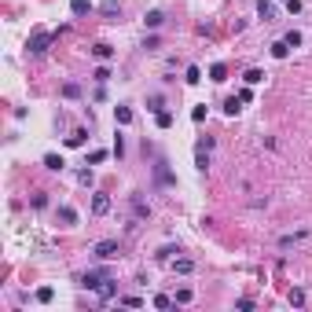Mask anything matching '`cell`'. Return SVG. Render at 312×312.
<instances>
[{
  "instance_id": "1",
  "label": "cell",
  "mask_w": 312,
  "mask_h": 312,
  "mask_svg": "<svg viewBox=\"0 0 312 312\" xmlns=\"http://www.w3.org/2000/svg\"><path fill=\"white\" fill-rule=\"evenodd\" d=\"M48 44H52V33H44V29H37V33L26 41V48H29V55H44V52H48Z\"/></svg>"
},
{
  "instance_id": "2",
  "label": "cell",
  "mask_w": 312,
  "mask_h": 312,
  "mask_svg": "<svg viewBox=\"0 0 312 312\" xmlns=\"http://www.w3.org/2000/svg\"><path fill=\"white\" fill-rule=\"evenodd\" d=\"M92 254H96L99 261H114V257L121 254V250H118V242H114V239H103V242H96V246H92Z\"/></svg>"
},
{
  "instance_id": "3",
  "label": "cell",
  "mask_w": 312,
  "mask_h": 312,
  "mask_svg": "<svg viewBox=\"0 0 312 312\" xmlns=\"http://www.w3.org/2000/svg\"><path fill=\"white\" fill-rule=\"evenodd\" d=\"M107 279H111V272H107V268H99V272H85V275H81V287H85V290H99Z\"/></svg>"
},
{
  "instance_id": "4",
  "label": "cell",
  "mask_w": 312,
  "mask_h": 312,
  "mask_svg": "<svg viewBox=\"0 0 312 312\" xmlns=\"http://www.w3.org/2000/svg\"><path fill=\"white\" fill-rule=\"evenodd\" d=\"M129 206H132V213L140 217V221H144V217H151V206H147L144 198H140V191H132V195H129Z\"/></svg>"
},
{
  "instance_id": "5",
  "label": "cell",
  "mask_w": 312,
  "mask_h": 312,
  "mask_svg": "<svg viewBox=\"0 0 312 312\" xmlns=\"http://www.w3.org/2000/svg\"><path fill=\"white\" fill-rule=\"evenodd\" d=\"M257 15H261V22H275V4L272 0H257Z\"/></svg>"
},
{
  "instance_id": "6",
  "label": "cell",
  "mask_w": 312,
  "mask_h": 312,
  "mask_svg": "<svg viewBox=\"0 0 312 312\" xmlns=\"http://www.w3.org/2000/svg\"><path fill=\"white\" fill-rule=\"evenodd\" d=\"M99 11H103L111 22H118V19H121V4H118V0H107V4H99Z\"/></svg>"
},
{
  "instance_id": "7",
  "label": "cell",
  "mask_w": 312,
  "mask_h": 312,
  "mask_svg": "<svg viewBox=\"0 0 312 312\" xmlns=\"http://www.w3.org/2000/svg\"><path fill=\"white\" fill-rule=\"evenodd\" d=\"M154 180H158V184H177V177L169 173V165H165V162L154 165Z\"/></svg>"
},
{
  "instance_id": "8",
  "label": "cell",
  "mask_w": 312,
  "mask_h": 312,
  "mask_svg": "<svg viewBox=\"0 0 312 312\" xmlns=\"http://www.w3.org/2000/svg\"><path fill=\"white\" fill-rule=\"evenodd\" d=\"M308 239V231H294V235H283L279 239V250H290V246H298V242H305Z\"/></svg>"
},
{
  "instance_id": "9",
  "label": "cell",
  "mask_w": 312,
  "mask_h": 312,
  "mask_svg": "<svg viewBox=\"0 0 312 312\" xmlns=\"http://www.w3.org/2000/svg\"><path fill=\"white\" fill-rule=\"evenodd\" d=\"M92 213H96V217L111 213V198H107V195H96V198H92Z\"/></svg>"
},
{
  "instance_id": "10",
  "label": "cell",
  "mask_w": 312,
  "mask_h": 312,
  "mask_svg": "<svg viewBox=\"0 0 312 312\" xmlns=\"http://www.w3.org/2000/svg\"><path fill=\"white\" fill-rule=\"evenodd\" d=\"M44 165H48L52 173H62V169H66V162H62V154H44Z\"/></svg>"
},
{
  "instance_id": "11",
  "label": "cell",
  "mask_w": 312,
  "mask_h": 312,
  "mask_svg": "<svg viewBox=\"0 0 312 312\" xmlns=\"http://www.w3.org/2000/svg\"><path fill=\"white\" fill-rule=\"evenodd\" d=\"M88 11H92V0H70V15L81 19V15H88Z\"/></svg>"
},
{
  "instance_id": "12",
  "label": "cell",
  "mask_w": 312,
  "mask_h": 312,
  "mask_svg": "<svg viewBox=\"0 0 312 312\" xmlns=\"http://www.w3.org/2000/svg\"><path fill=\"white\" fill-rule=\"evenodd\" d=\"M114 121H118V125H129V121H132V107H121V103H118V107H114Z\"/></svg>"
},
{
  "instance_id": "13",
  "label": "cell",
  "mask_w": 312,
  "mask_h": 312,
  "mask_svg": "<svg viewBox=\"0 0 312 312\" xmlns=\"http://www.w3.org/2000/svg\"><path fill=\"white\" fill-rule=\"evenodd\" d=\"M224 77H228V66H224V62H213V66H210V81H217V85H221Z\"/></svg>"
},
{
  "instance_id": "14",
  "label": "cell",
  "mask_w": 312,
  "mask_h": 312,
  "mask_svg": "<svg viewBox=\"0 0 312 312\" xmlns=\"http://www.w3.org/2000/svg\"><path fill=\"white\" fill-rule=\"evenodd\" d=\"M195 165H198V173H206V169H210V151L195 147Z\"/></svg>"
},
{
  "instance_id": "15",
  "label": "cell",
  "mask_w": 312,
  "mask_h": 312,
  "mask_svg": "<svg viewBox=\"0 0 312 312\" xmlns=\"http://www.w3.org/2000/svg\"><path fill=\"white\" fill-rule=\"evenodd\" d=\"M92 55H96L99 62H111V55H114V48H111V44H96V48H92Z\"/></svg>"
},
{
  "instance_id": "16",
  "label": "cell",
  "mask_w": 312,
  "mask_h": 312,
  "mask_svg": "<svg viewBox=\"0 0 312 312\" xmlns=\"http://www.w3.org/2000/svg\"><path fill=\"white\" fill-rule=\"evenodd\" d=\"M239 111H242V99H239V96H231V99H224V114H228V118H235Z\"/></svg>"
},
{
  "instance_id": "17",
  "label": "cell",
  "mask_w": 312,
  "mask_h": 312,
  "mask_svg": "<svg viewBox=\"0 0 312 312\" xmlns=\"http://www.w3.org/2000/svg\"><path fill=\"white\" fill-rule=\"evenodd\" d=\"M173 268H177L180 275H191V272H195V261H191V257H180V261H173Z\"/></svg>"
},
{
  "instance_id": "18",
  "label": "cell",
  "mask_w": 312,
  "mask_h": 312,
  "mask_svg": "<svg viewBox=\"0 0 312 312\" xmlns=\"http://www.w3.org/2000/svg\"><path fill=\"white\" fill-rule=\"evenodd\" d=\"M162 22H165V15H162V11H147V19H144V26H147V29H158Z\"/></svg>"
},
{
  "instance_id": "19",
  "label": "cell",
  "mask_w": 312,
  "mask_h": 312,
  "mask_svg": "<svg viewBox=\"0 0 312 312\" xmlns=\"http://www.w3.org/2000/svg\"><path fill=\"white\" fill-rule=\"evenodd\" d=\"M59 221L62 224H77V210L74 206H59Z\"/></svg>"
},
{
  "instance_id": "20",
  "label": "cell",
  "mask_w": 312,
  "mask_h": 312,
  "mask_svg": "<svg viewBox=\"0 0 312 312\" xmlns=\"http://www.w3.org/2000/svg\"><path fill=\"white\" fill-rule=\"evenodd\" d=\"M114 294H118V287H114V279H107V283L99 287V298H103V301H111Z\"/></svg>"
},
{
  "instance_id": "21",
  "label": "cell",
  "mask_w": 312,
  "mask_h": 312,
  "mask_svg": "<svg viewBox=\"0 0 312 312\" xmlns=\"http://www.w3.org/2000/svg\"><path fill=\"white\" fill-rule=\"evenodd\" d=\"M272 55H275V59H287V55H290V44H287V41H275V44H272Z\"/></svg>"
},
{
  "instance_id": "22",
  "label": "cell",
  "mask_w": 312,
  "mask_h": 312,
  "mask_svg": "<svg viewBox=\"0 0 312 312\" xmlns=\"http://www.w3.org/2000/svg\"><path fill=\"white\" fill-rule=\"evenodd\" d=\"M242 81H246V85H261V81H264V70H246Z\"/></svg>"
},
{
  "instance_id": "23",
  "label": "cell",
  "mask_w": 312,
  "mask_h": 312,
  "mask_svg": "<svg viewBox=\"0 0 312 312\" xmlns=\"http://www.w3.org/2000/svg\"><path fill=\"white\" fill-rule=\"evenodd\" d=\"M92 81H96V85H107V81H111V66H99L96 74H92Z\"/></svg>"
},
{
  "instance_id": "24",
  "label": "cell",
  "mask_w": 312,
  "mask_h": 312,
  "mask_svg": "<svg viewBox=\"0 0 312 312\" xmlns=\"http://www.w3.org/2000/svg\"><path fill=\"white\" fill-rule=\"evenodd\" d=\"M62 96H66V99H77V96H81V85L66 81V85H62Z\"/></svg>"
},
{
  "instance_id": "25",
  "label": "cell",
  "mask_w": 312,
  "mask_h": 312,
  "mask_svg": "<svg viewBox=\"0 0 312 312\" xmlns=\"http://www.w3.org/2000/svg\"><path fill=\"white\" fill-rule=\"evenodd\" d=\"M85 136H88L85 129H77V132H70V136H66V144H70V147H81V144H85Z\"/></svg>"
},
{
  "instance_id": "26",
  "label": "cell",
  "mask_w": 312,
  "mask_h": 312,
  "mask_svg": "<svg viewBox=\"0 0 312 312\" xmlns=\"http://www.w3.org/2000/svg\"><path fill=\"white\" fill-rule=\"evenodd\" d=\"M184 81H187V85H198V81H202V70H198V66H187V77H184Z\"/></svg>"
},
{
  "instance_id": "27",
  "label": "cell",
  "mask_w": 312,
  "mask_h": 312,
  "mask_svg": "<svg viewBox=\"0 0 312 312\" xmlns=\"http://www.w3.org/2000/svg\"><path fill=\"white\" fill-rule=\"evenodd\" d=\"M52 298H55V290H52V287H41V290H37V301H41V305H48Z\"/></svg>"
},
{
  "instance_id": "28",
  "label": "cell",
  "mask_w": 312,
  "mask_h": 312,
  "mask_svg": "<svg viewBox=\"0 0 312 312\" xmlns=\"http://www.w3.org/2000/svg\"><path fill=\"white\" fill-rule=\"evenodd\" d=\"M154 118H158V129H169V125H173V114H169V111H158Z\"/></svg>"
},
{
  "instance_id": "29",
  "label": "cell",
  "mask_w": 312,
  "mask_h": 312,
  "mask_svg": "<svg viewBox=\"0 0 312 312\" xmlns=\"http://www.w3.org/2000/svg\"><path fill=\"white\" fill-rule=\"evenodd\" d=\"M173 254H180L177 246H162V250H158V254H154V257H158V261H169V257H173Z\"/></svg>"
},
{
  "instance_id": "30",
  "label": "cell",
  "mask_w": 312,
  "mask_h": 312,
  "mask_svg": "<svg viewBox=\"0 0 312 312\" xmlns=\"http://www.w3.org/2000/svg\"><path fill=\"white\" fill-rule=\"evenodd\" d=\"M290 305L301 308V305H305V290H290Z\"/></svg>"
},
{
  "instance_id": "31",
  "label": "cell",
  "mask_w": 312,
  "mask_h": 312,
  "mask_svg": "<svg viewBox=\"0 0 312 312\" xmlns=\"http://www.w3.org/2000/svg\"><path fill=\"white\" fill-rule=\"evenodd\" d=\"M77 180H81L85 187H92V184H96V177H92V169H81V173H77Z\"/></svg>"
},
{
  "instance_id": "32",
  "label": "cell",
  "mask_w": 312,
  "mask_h": 312,
  "mask_svg": "<svg viewBox=\"0 0 312 312\" xmlns=\"http://www.w3.org/2000/svg\"><path fill=\"white\" fill-rule=\"evenodd\" d=\"M283 41H287V44H290V48H298V44H301V33H298V29H290V33H287V37H283Z\"/></svg>"
},
{
  "instance_id": "33",
  "label": "cell",
  "mask_w": 312,
  "mask_h": 312,
  "mask_svg": "<svg viewBox=\"0 0 312 312\" xmlns=\"http://www.w3.org/2000/svg\"><path fill=\"white\" fill-rule=\"evenodd\" d=\"M191 298H195V294L187 290V287H184V290H177V301H180V305H187V301H191Z\"/></svg>"
},
{
  "instance_id": "34",
  "label": "cell",
  "mask_w": 312,
  "mask_h": 312,
  "mask_svg": "<svg viewBox=\"0 0 312 312\" xmlns=\"http://www.w3.org/2000/svg\"><path fill=\"white\" fill-rule=\"evenodd\" d=\"M103 158H107V151H92V154H88V162H92V165H99Z\"/></svg>"
},
{
  "instance_id": "35",
  "label": "cell",
  "mask_w": 312,
  "mask_h": 312,
  "mask_svg": "<svg viewBox=\"0 0 312 312\" xmlns=\"http://www.w3.org/2000/svg\"><path fill=\"white\" fill-rule=\"evenodd\" d=\"M283 4H287L290 15H298V11H301V0H283Z\"/></svg>"
},
{
  "instance_id": "36",
  "label": "cell",
  "mask_w": 312,
  "mask_h": 312,
  "mask_svg": "<svg viewBox=\"0 0 312 312\" xmlns=\"http://www.w3.org/2000/svg\"><path fill=\"white\" fill-rule=\"evenodd\" d=\"M169 305H173V301H169L165 294H158V298H154V308H169Z\"/></svg>"
},
{
  "instance_id": "37",
  "label": "cell",
  "mask_w": 312,
  "mask_h": 312,
  "mask_svg": "<svg viewBox=\"0 0 312 312\" xmlns=\"http://www.w3.org/2000/svg\"><path fill=\"white\" fill-rule=\"evenodd\" d=\"M114 154H118V158L125 154V140H121V132H118V140H114Z\"/></svg>"
}]
</instances>
